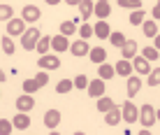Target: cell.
<instances>
[{
	"mask_svg": "<svg viewBox=\"0 0 160 135\" xmlns=\"http://www.w3.org/2000/svg\"><path fill=\"white\" fill-rule=\"evenodd\" d=\"M40 40H42L40 30H37V28L32 26L30 30H26V35L21 37V47H23L26 51H32V49H37V44H40Z\"/></svg>",
	"mask_w": 160,
	"mask_h": 135,
	"instance_id": "cell-1",
	"label": "cell"
},
{
	"mask_svg": "<svg viewBox=\"0 0 160 135\" xmlns=\"http://www.w3.org/2000/svg\"><path fill=\"white\" fill-rule=\"evenodd\" d=\"M139 121H142V126H144V128H151L153 123L158 121L153 105H142V110H139Z\"/></svg>",
	"mask_w": 160,
	"mask_h": 135,
	"instance_id": "cell-2",
	"label": "cell"
},
{
	"mask_svg": "<svg viewBox=\"0 0 160 135\" xmlns=\"http://www.w3.org/2000/svg\"><path fill=\"white\" fill-rule=\"evenodd\" d=\"M37 65H40V70H58L60 68V58L56 54H47V56H40Z\"/></svg>",
	"mask_w": 160,
	"mask_h": 135,
	"instance_id": "cell-3",
	"label": "cell"
},
{
	"mask_svg": "<svg viewBox=\"0 0 160 135\" xmlns=\"http://www.w3.org/2000/svg\"><path fill=\"white\" fill-rule=\"evenodd\" d=\"M123 119L128 121V123L139 121V107H137L132 100H125V103H123Z\"/></svg>",
	"mask_w": 160,
	"mask_h": 135,
	"instance_id": "cell-4",
	"label": "cell"
},
{
	"mask_svg": "<svg viewBox=\"0 0 160 135\" xmlns=\"http://www.w3.org/2000/svg\"><path fill=\"white\" fill-rule=\"evenodd\" d=\"M7 35H9V37H16V35L23 37V35H26V21H23V19H12V21L7 24Z\"/></svg>",
	"mask_w": 160,
	"mask_h": 135,
	"instance_id": "cell-5",
	"label": "cell"
},
{
	"mask_svg": "<svg viewBox=\"0 0 160 135\" xmlns=\"http://www.w3.org/2000/svg\"><path fill=\"white\" fill-rule=\"evenodd\" d=\"M21 19H23L26 24H35V21L40 19V7H37V5H26V7L21 9Z\"/></svg>",
	"mask_w": 160,
	"mask_h": 135,
	"instance_id": "cell-6",
	"label": "cell"
},
{
	"mask_svg": "<svg viewBox=\"0 0 160 135\" xmlns=\"http://www.w3.org/2000/svg\"><path fill=\"white\" fill-rule=\"evenodd\" d=\"M14 105H16L19 112H30L32 107H35V98H30L28 93H23V95H19V98L14 100Z\"/></svg>",
	"mask_w": 160,
	"mask_h": 135,
	"instance_id": "cell-7",
	"label": "cell"
},
{
	"mask_svg": "<svg viewBox=\"0 0 160 135\" xmlns=\"http://www.w3.org/2000/svg\"><path fill=\"white\" fill-rule=\"evenodd\" d=\"M58 123H60V112L58 110H47L44 112V126H47L49 131L58 128Z\"/></svg>",
	"mask_w": 160,
	"mask_h": 135,
	"instance_id": "cell-8",
	"label": "cell"
},
{
	"mask_svg": "<svg viewBox=\"0 0 160 135\" xmlns=\"http://www.w3.org/2000/svg\"><path fill=\"white\" fill-rule=\"evenodd\" d=\"M121 119H123V107H118V105L104 114V123H107V126H118Z\"/></svg>",
	"mask_w": 160,
	"mask_h": 135,
	"instance_id": "cell-9",
	"label": "cell"
},
{
	"mask_svg": "<svg viewBox=\"0 0 160 135\" xmlns=\"http://www.w3.org/2000/svg\"><path fill=\"white\" fill-rule=\"evenodd\" d=\"M70 54L77 56V58H81V56L91 54V44L86 40H79V42H72V47H70Z\"/></svg>",
	"mask_w": 160,
	"mask_h": 135,
	"instance_id": "cell-10",
	"label": "cell"
},
{
	"mask_svg": "<svg viewBox=\"0 0 160 135\" xmlns=\"http://www.w3.org/2000/svg\"><path fill=\"white\" fill-rule=\"evenodd\" d=\"M70 47H72V44H70V37H65V35H60V33H58V35H53V42H51V49H53V51H68V49Z\"/></svg>",
	"mask_w": 160,
	"mask_h": 135,
	"instance_id": "cell-11",
	"label": "cell"
},
{
	"mask_svg": "<svg viewBox=\"0 0 160 135\" xmlns=\"http://www.w3.org/2000/svg\"><path fill=\"white\" fill-rule=\"evenodd\" d=\"M109 14H112V5H109L107 0H100V3H95V16H98V21H107Z\"/></svg>",
	"mask_w": 160,
	"mask_h": 135,
	"instance_id": "cell-12",
	"label": "cell"
},
{
	"mask_svg": "<svg viewBox=\"0 0 160 135\" xmlns=\"http://www.w3.org/2000/svg\"><path fill=\"white\" fill-rule=\"evenodd\" d=\"M88 95L91 98H102L104 95V79H93L88 84Z\"/></svg>",
	"mask_w": 160,
	"mask_h": 135,
	"instance_id": "cell-13",
	"label": "cell"
},
{
	"mask_svg": "<svg viewBox=\"0 0 160 135\" xmlns=\"http://www.w3.org/2000/svg\"><path fill=\"white\" fill-rule=\"evenodd\" d=\"M132 68H135L139 75H151V63H148L144 56H137V58H132Z\"/></svg>",
	"mask_w": 160,
	"mask_h": 135,
	"instance_id": "cell-14",
	"label": "cell"
},
{
	"mask_svg": "<svg viewBox=\"0 0 160 135\" xmlns=\"http://www.w3.org/2000/svg\"><path fill=\"white\" fill-rule=\"evenodd\" d=\"M135 56H137V42L128 40L123 44V49H121V58H123V61H132Z\"/></svg>",
	"mask_w": 160,
	"mask_h": 135,
	"instance_id": "cell-15",
	"label": "cell"
},
{
	"mask_svg": "<svg viewBox=\"0 0 160 135\" xmlns=\"http://www.w3.org/2000/svg\"><path fill=\"white\" fill-rule=\"evenodd\" d=\"M93 30H95V37H98V40H109V37H112V30H109V24H107V21H98Z\"/></svg>",
	"mask_w": 160,
	"mask_h": 135,
	"instance_id": "cell-16",
	"label": "cell"
},
{
	"mask_svg": "<svg viewBox=\"0 0 160 135\" xmlns=\"http://www.w3.org/2000/svg\"><path fill=\"white\" fill-rule=\"evenodd\" d=\"M88 58H91L93 63L102 65V63H107V51H104L102 47H93V49H91V54H88Z\"/></svg>",
	"mask_w": 160,
	"mask_h": 135,
	"instance_id": "cell-17",
	"label": "cell"
},
{
	"mask_svg": "<svg viewBox=\"0 0 160 135\" xmlns=\"http://www.w3.org/2000/svg\"><path fill=\"white\" fill-rule=\"evenodd\" d=\"M114 70H116V75H121V77H132V70H135V68H132L130 61H123V58H121Z\"/></svg>",
	"mask_w": 160,
	"mask_h": 135,
	"instance_id": "cell-18",
	"label": "cell"
},
{
	"mask_svg": "<svg viewBox=\"0 0 160 135\" xmlns=\"http://www.w3.org/2000/svg\"><path fill=\"white\" fill-rule=\"evenodd\" d=\"M12 123H14V128H19V131H26V128L30 126V116L26 114V112H19V114L12 119Z\"/></svg>",
	"mask_w": 160,
	"mask_h": 135,
	"instance_id": "cell-19",
	"label": "cell"
},
{
	"mask_svg": "<svg viewBox=\"0 0 160 135\" xmlns=\"http://www.w3.org/2000/svg\"><path fill=\"white\" fill-rule=\"evenodd\" d=\"M139 89H142V79L139 77H128V98H135L137 93H139Z\"/></svg>",
	"mask_w": 160,
	"mask_h": 135,
	"instance_id": "cell-20",
	"label": "cell"
},
{
	"mask_svg": "<svg viewBox=\"0 0 160 135\" xmlns=\"http://www.w3.org/2000/svg\"><path fill=\"white\" fill-rule=\"evenodd\" d=\"M116 107V103H114L112 98H107V95H102V98H98V112H102V114H107L109 110Z\"/></svg>",
	"mask_w": 160,
	"mask_h": 135,
	"instance_id": "cell-21",
	"label": "cell"
},
{
	"mask_svg": "<svg viewBox=\"0 0 160 135\" xmlns=\"http://www.w3.org/2000/svg\"><path fill=\"white\" fill-rule=\"evenodd\" d=\"M142 30H144L146 37H153V40L158 37V24L156 21H144V24H142Z\"/></svg>",
	"mask_w": 160,
	"mask_h": 135,
	"instance_id": "cell-22",
	"label": "cell"
},
{
	"mask_svg": "<svg viewBox=\"0 0 160 135\" xmlns=\"http://www.w3.org/2000/svg\"><path fill=\"white\" fill-rule=\"evenodd\" d=\"M51 42H53V37H51V35H44L42 40H40V44H37L35 51L40 54V56H47V54H49V47H51Z\"/></svg>",
	"mask_w": 160,
	"mask_h": 135,
	"instance_id": "cell-23",
	"label": "cell"
},
{
	"mask_svg": "<svg viewBox=\"0 0 160 135\" xmlns=\"http://www.w3.org/2000/svg\"><path fill=\"white\" fill-rule=\"evenodd\" d=\"M98 75H100V79H112V77L116 75V70L109 63H102V65H98Z\"/></svg>",
	"mask_w": 160,
	"mask_h": 135,
	"instance_id": "cell-24",
	"label": "cell"
},
{
	"mask_svg": "<svg viewBox=\"0 0 160 135\" xmlns=\"http://www.w3.org/2000/svg\"><path fill=\"white\" fill-rule=\"evenodd\" d=\"M79 9H81V16H84V21H86L91 14H95V3H91V0H81Z\"/></svg>",
	"mask_w": 160,
	"mask_h": 135,
	"instance_id": "cell-25",
	"label": "cell"
},
{
	"mask_svg": "<svg viewBox=\"0 0 160 135\" xmlns=\"http://www.w3.org/2000/svg\"><path fill=\"white\" fill-rule=\"evenodd\" d=\"M74 33H77V24H74V21H63V24H60V35L72 37Z\"/></svg>",
	"mask_w": 160,
	"mask_h": 135,
	"instance_id": "cell-26",
	"label": "cell"
},
{
	"mask_svg": "<svg viewBox=\"0 0 160 135\" xmlns=\"http://www.w3.org/2000/svg\"><path fill=\"white\" fill-rule=\"evenodd\" d=\"M72 89H74V82H72V79H60V82L56 84V91H58V93H70Z\"/></svg>",
	"mask_w": 160,
	"mask_h": 135,
	"instance_id": "cell-27",
	"label": "cell"
},
{
	"mask_svg": "<svg viewBox=\"0 0 160 135\" xmlns=\"http://www.w3.org/2000/svg\"><path fill=\"white\" fill-rule=\"evenodd\" d=\"M0 19H2V21H7V24L14 19V16H12V5H7V3H2V5H0Z\"/></svg>",
	"mask_w": 160,
	"mask_h": 135,
	"instance_id": "cell-28",
	"label": "cell"
},
{
	"mask_svg": "<svg viewBox=\"0 0 160 135\" xmlns=\"http://www.w3.org/2000/svg\"><path fill=\"white\" fill-rule=\"evenodd\" d=\"M37 89H42V86H40L37 82H35V77H32V79H26V82H23V93L32 95V93L37 91Z\"/></svg>",
	"mask_w": 160,
	"mask_h": 135,
	"instance_id": "cell-29",
	"label": "cell"
},
{
	"mask_svg": "<svg viewBox=\"0 0 160 135\" xmlns=\"http://www.w3.org/2000/svg\"><path fill=\"white\" fill-rule=\"evenodd\" d=\"M142 56H144L146 61H158L160 58V51L156 47H146V49H142Z\"/></svg>",
	"mask_w": 160,
	"mask_h": 135,
	"instance_id": "cell-30",
	"label": "cell"
},
{
	"mask_svg": "<svg viewBox=\"0 0 160 135\" xmlns=\"http://www.w3.org/2000/svg\"><path fill=\"white\" fill-rule=\"evenodd\" d=\"M121 7H128L132 12H137V9H142V0H118Z\"/></svg>",
	"mask_w": 160,
	"mask_h": 135,
	"instance_id": "cell-31",
	"label": "cell"
},
{
	"mask_svg": "<svg viewBox=\"0 0 160 135\" xmlns=\"http://www.w3.org/2000/svg\"><path fill=\"white\" fill-rule=\"evenodd\" d=\"M144 9H137V12H132L130 14V24L132 26H142V24H144Z\"/></svg>",
	"mask_w": 160,
	"mask_h": 135,
	"instance_id": "cell-32",
	"label": "cell"
},
{
	"mask_svg": "<svg viewBox=\"0 0 160 135\" xmlns=\"http://www.w3.org/2000/svg\"><path fill=\"white\" fill-rule=\"evenodd\" d=\"M109 42H112V44H114V47H118V49H123V44H125V42H128V40H125V37H123V33H112V37H109Z\"/></svg>",
	"mask_w": 160,
	"mask_h": 135,
	"instance_id": "cell-33",
	"label": "cell"
},
{
	"mask_svg": "<svg viewBox=\"0 0 160 135\" xmlns=\"http://www.w3.org/2000/svg\"><path fill=\"white\" fill-rule=\"evenodd\" d=\"M146 84H148V86H158V84H160V68H156V70H151V75H148Z\"/></svg>",
	"mask_w": 160,
	"mask_h": 135,
	"instance_id": "cell-34",
	"label": "cell"
},
{
	"mask_svg": "<svg viewBox=\"0 0 160 135\" xmlns=\"http://www.w3.org/2000/svg\"><path fill=\"white\" fill-rule=\"evenodd\" d=\"M0 42H2V51L5 54H14V42H12V37H9V35H5Z\"/></svg>",
	"mask_w": 160,
	"mask_h": 135,
	"instance_id": "cell-35",
	"label": "cell"
},
{
	"mask_svg": "<svg viewBox=\"0 0 160 135\" xmlns=\"http://www.w3.org/2000/svg\"><path fill=\"white\" fill-rule=\"evenodd\" d=\"M79 35H81V40H86V42H88V37H91V35H95V30H93V28L88 26V24H84V26L79 28Z\"/></svg>",
	"mask_w": 160,
	"mask_h": 135,
	"instance_id": "cell-36",
	"label": "cell"
},
{
	"mask_svg": "<svg viewBox=\"0 0 160 135\" xmlns=\"http://www.w3.org/2000/svg\"><path fill=\"white\" fill-rule=\"evenodd\" d=\"M88 77L86 75H79V77H74V89H88Z\"/></svg>",
	"mask_w": 160,
	"mask_h": 135,
	"instance_id": "cell-37",
	"label": "cell"
},
{
	"mask_svg": "<svg viewBox=\"0 0 160 135\" xmlns=\"http://www.w3.org/2000/svg\"><path fill=\"white\" fill-rule=\"evenodd\" d=\"M12 126H14L12 121L2 119V121H0V135H9V133H12Z\"/></svg>",
	"mask_w": 160,
	"mask_h": 135,
	"instance_id": "cell-38",
	"label": "cell"
},
{
	"mask_svg": "<svg viewBox=\"0 0 160 135\" xmlns=\"http://www.w3.org/2000/svg\"><path fill=\"white\" fill-rule=\"evenodd\" d=\"M35 82L40 84V86H44V84L49 82V75H47V70H40V72H37V75H35Z\"/></svg>",
	"mask_w": 160,
	"mask_h": 135,
	"instance_id": "cell-39",
	"label": "cell"
},
{
	"mask_svg": "<svg viewBox=\"0 0 160 135\" xmlns=\"http://www.w3.org/2000/svg\"><path fill=\"white\" fill-rule=\"evenodd\" d=\"M151 16H153V21H160V3L151 9Z\"/></svg>",
	"mask_w": 160,
	"mask_h": 135,
	"instance_id": "cell-40",
	"label": "cell"
},
{
	"mask_svg": "<svg viewBox=\"0 0 160 135\" xmlns=\"http://www.w3.org/2000/svg\"><path fill=\"white\" fill-rule=\"evenodd\" d=\"M156 49L160 51V33H158V37H156Z\"/></svg>",
	"mask_w": 160,
	"mask_h": 135,
	"instance_id": "cell-41",
	"label": "cell"
},
{
	"mask_svg": "<svg viewBox=\"0 0 160 135\" xmlns=\"http://www.w3.org/2000/svg\"><path fill=\"white\" fill-rule=\"evenodd\" d=\"M139 135H151V133H148V128H144V131H142Z\"/></svg>",
	"mask_w": 160,
	"mask_h": 135,
	"instance_id": "cell-42",
	"label": "cell"
},
{
	"mask_svg": "<svg viewBox=\"0 0 160 135\" xmlns=\"http://www.w3.org/2000/svg\"><path fill=\"white\" fill-rule=\"evenodd\" d=\"M156 119H158V121H160V110H158V112H156Z\"/></svg>",
	"mask_w": 160,
	"mask_h": 135,
	"instance_id": "cell-43",
	"label": "cell"
},
{
	"mask_svg": "<svg viewBox=\"0 0 160 135\" xmlns=\"http://www.w3.org/2000/svg\"><path fill=\"white\" fill-rule=\"evenodd\" d=\"M49 135H60V133H56V131H51V133H49Z\"/></svg>",
	"mask_w": 160,
	"mask_h": 135,
	"instance_id": "cell-44",
	"label": "cell"
},
{
	"mask_svg": "<svg viewBox=\"0 0 160 135\" xmlns=\"http://www.w3.org/2000/svg\"><path fill=\"white\" fill-rule=\"evenodd\" d=\"M74 135H86V133H74Z\"/></svg>",
	"mask_w": 160,
	"mask_h": 135,
	"instance_id": "cell-45",
	"label": "cell"
},
{
	"mask_svg": "<svg viewBox=\"0 0 160 135\" xmlns=\"http://www.w3.org/2000/svg\"><path fill=\"white\" fill-rule=\"evenodd\" d=\"M125 135H130V133H125Z\"/></svg>",
	"mask_w": 160,
	"mask_h": 135,
	"instance_id": "cell-46",
	"label": "cell"
}]
</instances>
